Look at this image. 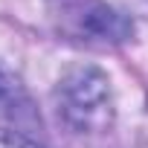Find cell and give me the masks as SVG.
I'll return each instance as SVG.
<instances>
[{
  "mask_svg": "<svg viewBox=\"0 0 148 148\" xmlns=\"http://www.w3.org/2000/svg\"><path fill=\"white\" fill-rule=\"evenodd\" d=\"M0 148H41V145L23 134H0Z\"/></svg>",
  "mask_w": 148,
  "mask_h": 148,
  "instance_id": "obj_3",
  "label": "cell"
},
{
  "mask_svg": "<svg viewBox=\"0 0 148 148\" xmlns=\"http://www.w3.org/2000/svg\"><path fill=\"white\" fill-rule=\"evenodd\" d=\"M55 105L61 119L79 134H99L113 125L116 105L108 73L93 64H73L55 84Z\"/></svg>",
  "mask_w": 148,
  "mask_h": 148,
  "instance_id": "obj_1",
  "label": "cell"
},
{
  "mask_svg": "<svg viewBox=\"0 0 148 148\" xmlns=\"http://www.w3.org/2000/svg\"><path fill=\"white\" fill-rule=\"evenodd\" d=\"M47 12L64 38L87 47H116L134 32V23L105 0H47Z\"/></svg>",
  "mask_w": 148,
  "mask_h": 148,
  "instance_id": "obj_2",
  "label": "cell"
}]
</instances>
